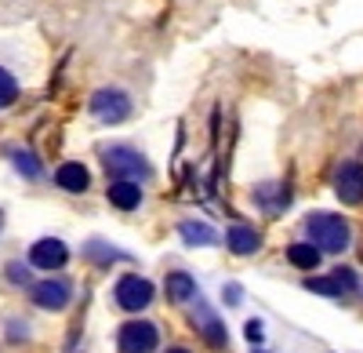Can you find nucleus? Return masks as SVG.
I'll return each instance as SVG.
<instances>
[{
	"label": "nucleus",
	"instance_id": "9",
	"mask_svg": "<svg viewBox=\"0 0 363 353\" xmlns=\"http://www.w3.org/2000/svg\"><path fill=\"white\" fill-rule=\"evenodd\" d=\"M309 291H316V295H349V291L356 288V273L352 270H335L330 277H309L306 281Z\"/></svg>",
	"mask_w": 363,
	"mask_h": 353
},
{
	"label": "nucleus",
	"instance_id": "15",
	"mask_svg": "<svg viewBox=\"0 0 363 353\" xmlns=\"http://www.w3.org/2000/svg\"><path fill=\"white\" fill-rule=\"evenodd\" d=\"M178 233H182V241L193 244V248H211V244H218V233L211 229L207 222H196V219H186V222L178 226Z\"/></svg>",
	"mask_w": 363,
	"mask_h": 353
},
{
	"label": "nucleus",
	"instance_id": "18",
	"mask_svg": "<svg viewBox=\"0 0 363 353\" xmlns=\"http://www.w3.org/2000/svg\"><path fill=\"white\" fill-rule=\"evenodd\" d=\"M15 99H18V84H15V77H11L8 70H0V109H8Z\"/></svg>",
	"mask_w": 363,
	"mask_h": 353
},
{
	"label": "nucleus",
	"instance_id": "16",
	"mask_svg": "<svg viewBox=\"0 0 363 353\" xmlns=\"http://www.w3.org/2000/svg\"><path fill=\"white\" fill-rule=\"evenodd\" d=\"M287 262H291V266H298V270H316L320 266V251L309 241H298V244L287 248Z\"/></svg>",
	"mask_w": 363,
	"mask_h": 353
},
{
	"label": "nucleus",
	"instance_id": "12",
	"mask_svg": "<svg viewBox=\"0 0 363 353\" xmlns=\"http://www.w3.org/2000/svg\"><path fill=\"white\" fill-rule=\"evenodd\" d=\"M109 204L120 212H135L138 204H142V186L131 183V179H116L109 183Z\"/></svg>",
	"mask_w": 363,
	"mask_h": 353
},
{
	"label": "nucleus",
	"instance_id": "11",
	"mask_svg": "<svg viewBox=\"0 0 363 353\" xmlns=\"http://www.w3.org/2000/svg\"><path fill=\"white\" fill-rule=\"evenodd\" d=\"M55 183L62 186L66 193H84L91 186V171L80 164V161H66L62 168L55 171Z\"/></svg>",
	"mask_w": 363,
	"mask_h": 353
},
{
	"label": "nucleus",
	"instance_id": "24",
	"mask_svg": "<svg viewBox=\"0 0 363 353\" xmlns=\"http://www.w3.org/2000/svg\"><path fill=\"white\" fill-rule=\"evenodd\" d=\"M167 353H189V349H182V346H174V349H167Z\"/></svg>",
	"mask_w": 363,
	"mask_h": 353
},
{
	"label": "nucleus",
	"instance_id": "8",
	"mask_svg": "<svg viewBox=\"0 0 363 353\" xmlns=\"http://www.w3.org/2000/svg\"><path fill=\"white\" fill-rule=\"evenodd\" d=\"M29 299H33L40 310H66L69 306V299H73V291H69V284L66 281H40V284H33L29 288Z\"/></svg>",
	"mask_w": 363,
	"mask_h": 353
},
{
	"label": "nucleus",
	"instance_id": "17",
	"mask_svg": "<svg viewBox=\"0 0 363 353\" xmlns=\"http://www.w3.org/2000/svg\"><path fill=\"white\" fill-rule=\"evenodd\" d=\"M11 164L26 175V179H40V161L29 150H11Z\"/></svg>",
	"mask_w": 363,
	"mask_h": 353
},
{
	"label": "nucleus",
	"instance_id": "21",
	"mask_svg": "<svg viewBox=\"0 0 363 353\" xmlns=\"http://www.w3.org/2000/svg\"><path fill=\"white\" fill-rule=\"evenodd\" d=\"M222 295H225V303H229V306H236L240 299H244V291H240V284H225Z\"/></svg>",
	"mask_w": 363,
	"mask_h": 353
},
{
	"label": "nucleus",
	"instance_id": "10",
	"mask_svg": "<svg viewBox=\"0 0 363 353\" xmlns=\"http://www.w3.org/2000/svg\"><path fill=\"white\" fill-rule=\"evenodd\" d=\"M193 325L200 328V335L211 342V346H225L229 342V335H225V328H222V320L211 313L200 299H196V313H193Z\"/></svg>",
	"mask_w": 363,
	"mask_h": 353
},
{
	"label": "nucleus",
	"instance_id": "14",
	"mask_svg": "<svg viewBox=\"0 0 363 353\" xmlns=\"http://www.w3.org/2000/svg\"><path fill=\"white\" fill-rule=\"evenodd\" d=\"M167 299L171 303H189V299H200V291H196V281L186 273V270H174L167 273Z\"/></svg>",
	"mask_w": 363,
	"mask_h": 353
},
{
	"label": "nucleus",
	"instance_id": "4",
	"mask_svg": "<svg viewBox=\"0 0 363 353\" xmlns=\"http://www.w3.org/2000/svg\"><path fill=\"white\" fill-rule=\"evenodd\" d=\"M91 113H95L99 124H120L131 116V99L116 87H102V92L91 95Z\"/></svg>",
	"mask_w": 363,
	"mask_h": 353
},
{
	"label": "nucleus",
	"instance_id": "20",
	"mask_svg": "<svg viewBox=\"0 0 363 353\" xmlns=\"http://www.w3.org/2000/svg\"><path fill=\"white\" fill-rule=\"evenodd\" d=\"M8 277H11V284H29V270L22 266V262H11V266H8Z\"/></svg>",
	"mask_w": 363,
	"mask_h": 353
},
{
	"label": "nucleus",
	"instance_id": "19",
	"mask_svg": "<svg viewBox=\"0 0 363 353\" xmlns=\"http://www.w3.org/2000/svg\"><path fill=\"white\" fill-rule=\"evenodd\" d=\"M84 255H87V259H95V262H116V259H124V251L106 248V244H99V241H91V244L84 248Z\"/></svg>",
	"mask_w": 363,
	"mask_h": 353
},
{
	"label": "nucleus",
	"instance_id": "7",
	"mask_svg": "<svg viewBox=\"0 0 363 353\" xmlns=\"http://www.w3.org/2000/svg\"><path fill=\"white\" fill-rule=\"evenodd\" d=\"M66 259H69V248L58 237H44L29 248V266H37V270H62Z\"/></svg>",
	"mask_w": 363,
	"mask_h": 353
},
{
	"label": "nucleus",
	"instance_id": "2",
	"mask_svg": "<svg viewBox=\"0 0 363 353\" xmlns=\"http://www.w3.org/2000/svg\"><path fill=\"white\" fill-rule=\"evenodd\" d=\"M102 164H106V171L116 175V179H131V183L149 175L145 157L138 150H131V146H109V150H102Z\"/></svg>",
	"mask_w": 363,
	"mask_h": 353
},
{
	"label": "nucleus",
	"instance_id": "3",
	"mask_svg": "<svg viewBox=\"0 0 363 353\" xmlns=\"http://www.w3.org/2000/svg\"><path fill=\"white\" fill-rule=\"evenodd\" d=\"M153 284H149L145 277H138V273H128V277H120L116 281V288H113V299H116V306L120 310H128V313H138V310H145L149 303H153Z\"/></svg>",
	"mask_w": 363,
	"mask_h": 353
},
{
	"label": "nucleus",
	"instance_id": "22",
	"mask_svg": "<svg viewBox=\"0 0 363 353\" xmlns=\"http://www.w3.org/2000/svg\"><path fill=\"white\" fill-rule=\"evenodd\" d=\"M244 335H247L251 342H262V320H247V328H244Z\"/></svg>",
	"mask_w": 363,
	"mask_h": 353
},
{
	"label": "nucleus",
	"instance_id": "1",
	"mask_svg": "<svg viewBox=\"0 0 363 353\" xmlns=\"http://www.w3.org/2000/svg\"><path fill=\"white\" fill-rule=\"evenodd\" d=\"M306 237H309V244H313L320 255H323V251L338 255V251H345V248H349L352 233H349V222H345L342 215L316 212V215H309V219H306Z\"/></svg>",
	"mask_w": 363,
	"mask_h": 353
},
{
	"label": "nucleus",
	"instance_id": "25",
	"mask_svg": "<svg viewBox=\"0 0 363 353\" xmlns=\"http://www.w3.org/2000/svg\"><path fill=\"white\" fill-rule=\"evenodd\" d=\"M0 226H4V212H0Z\"/></svg>",
	"mask_w": 363,
	"mask_h": 353
},
{
	"label": "nucleus",
	"instance_id": "23",
	"mask_svg": "<svg viewBox=\"0 0 363 353\" xmlns=\"http://www.w3.org/2000/svg\"><path fill=\"white\" fill-rule=\"evenodd\" d=\"M8 335L18 342V339H26L29 335V325H18V320H11V328H8Z\"/></svg>",
	"mask_w": 363,
	"mask_h": 353
},
{
	"label": "nucleus",
	"instance_id": "5",
	"mask_svg": "<svg viewBox=\"0 0 363 353\" xmlns=\"http://www.w3.org/2000/svg\"><path fill=\"white\" fill-rule=\"evenodd\" d=\"M157 342H160L157 325H149V320H128V325L120 328V335H116L120 353H153Z\"/></svg>",
	"mask_w": 363,
	"mask_h": 353
},
{
	"label": "nucleus",
	"instance_id": "6",
	"mask_svg": "<svg viewBox=\"0 0 363 353\" xmlns=\"http://www.w3.org/2000/svg\"><path fill=\"white\" fill-rule=\"evenodd\" d=\"M335 193L342 204H363V164L359 161H345L335 175Z\"/></svg>",
	"mask_w": 363,
	"mask_h": 353
},
{
	"label": "nucleus",
	"instance_id": "13",
	"mask_svg": "<svg viewBox=\"0 0 363 353\" xmlns=\"http://www.w3.org/2000/svg\"><path fill=\"white\" fill-rule=\"evenodd\" d=\"M225 244H229L233 255H255L262 248V233L255 226H233L225 233Z\"/></svg>",
	"mask_w": 363,
	"mask_h": 353
}]
</instances>
